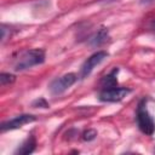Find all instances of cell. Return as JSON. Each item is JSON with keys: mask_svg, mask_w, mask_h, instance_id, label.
<instances>
[{"mask_svg": "<svg viewBox=\"0 0 155 155\" xmlns=\"http://www.w3.org/2000/svg\"><path fill=\"white\" fill-rule=\"evenodd\" d=\"M109 39V34H108V30L107 28L102 27L101 29H98V31H96L90 39H88V44L91 46H101L103 45L104 42H107Z\"/></svg>", "mask_w": 155, "mask_h": 155, "instance_id": "7", "label": "cell"}, {"mask_svg": "<svg viewBox=\"0 0 155 155\" xmlns=\"http://www.w3.org/2000/svg\"><path fill=\"white\" fill-rule=\"evenodd\" d=\"M107 57H108V53H107L105 51H98V52L93 53L92 56H90V57L84 62V64H82V67H81V73H80L81 79L87 78V76L92 73V70H93L98 64H101Z\"/></svg>", "mask_w": 155, "mask_h": 155, "instance_id": "5", "label": "cell"}, {"mask_svg": "<svg viewBox=\"0 0 155 155\" xmlns=\"http://www.w3.org/2000/svg\"><path fill=\"white\" fill-rule=\"evenodd\" d=\"M150 27H151V29H153V30H155V19H154V21L151 22V24H150Z\"/></svg>", "mask_w": 155, "mask_h": 155, "instance_id": "13", "label": "cell"}, {"mask_svg": "<svg viewBox=\"0 0 155 155\" xmlns=\"http://www.w3.org/2000/svg\"><path fill=\"white\" fill-rule=\"evenodd\" d=\"M45 62V51L40 48H33V50H27L22 52L18 58L16 59L13 64V69L17 71L29 69L34 65L41 64Z\"/></svg>", "mask_w": 155, "mask_h": 155, "instance_id": "1", "label": "cell"}, {"mask_svg": "<svg viewBox=\"0 0 155 155\" xmlns=\"http://www.w3.org/2000/svg\"><path fill=\"white\" fill-rule=\"evenodd\" d=\"M16 80V76L13 74H10V73H1L0 75V84L4 86V85H7V84H12L13 81Z\"/></svg>", "mask_w": 155, "mask_h": 155, "instance_id": "10", "label": "cell"}, {"mask_svg": "<svg viewBox=\"0 0 155 155\" xmlns=\"http://www.w3.org/2000/svg\"><path fill=\"white\" fill-rule=\"evenodd\" d=\"M131 92L130 88L126 87H109V88H103L99 92L98 99L101 102H105V103H114V102H120L122 101L128 93Z\"/></svg>", "mask_w": 155, "mask_h": 155, "instance_id": "3", "label": "cell"}, {"mask_svg": "<svg viewBox=\"0 0 155 155\" xmlns=\"http://www.w3.org/2000/svg\"><path fill=\"white\" fill-rule=\"evenodd\" d=\"M36 117L34 115H30V114H22V115H18V116H15L13 119H10L7 121H4L1 124V131L5 132V131H8V130H16V128H19L22 127L23 125L25 124H30L33 121H35Z\"/></svg>", "mask_w": 155, "mask_h": 155, "instance_id": "6", "label": "cell"}, {"mask_svg": "<svg viewBox=\"0 0 155 155\" xmlns=\"http://www.w3.org/2000/svg\"><path fill=\"white\" fill-rule=\"evenodd\" d=\"M137 125L142 133L147 136H151L155 132V121L150 113L148 111L145 99H142L137 107Z\"/></svg>", "mask_w": 155, "mask_h": 155, "instance_id": "2", "label": "cell"}, {"mask_svg": "<svg viewBox=\"0 0 155 155\" xmlns=\"http://www.w3.org/2000/svg\"><path fill=\"white\" fill-rule=\"evenodd\" d=\"M96 136H97V132H96L94 130H87V131H85V132H84V134H82V139H84V140L90 142V140L94 139V138H96Z\"/></svg>", "mask_w": 155, "mask_h": 155, "instance_id": "11", "label": "cell"}, {"mask_svg": "<svg viewBox=\"0 0 155 155\" xmlns=\"http://www.w3.org/2000/svg\"><path fill=\"white\" fill-rule=\"evenodd\" d=\"M35 145H36V142H35V138L33 136H30L28 139H25L23 142V144L16 150L15 154H19V155H27V154H31L34 150H35Z\"/></svg>", "mask_w": 155, "mask_h": 155, "instance_id": "9", "label": "cell"}, {"mask_svg": "<svg viewBox=\"0 0 155 155\" xmlns=\"http://www.w3.org/2000/svg\"><path fill=\"white\" fill-rule=\"evenodd\" d=\"M76 79H78V78H76V75H75L74 73H68V74H65V75H63V76H61V78L53 80V81L51 82V85H50V91H51V93H52V94H56V96L63 93V92L67 91L73 84H75Z\"/></svg>", "mask_w": 155, "mask_h": 155, "instance_id": "4", "label": "cell"}, {"mask_svg": "<svg viewBox=\"0 0 155 155\" xmlns=\"http://www.w3.org/2000/svg\"><path fill=\"white\" fill-rule=\"evenodd\" d=\"M119 73V68H114L108 75H105L102 81H101V85H102V90L103 88H109V87H115L117 86V79H116V75Z\"/></svg>", "mask_w": 155, "mask_h": 155, "instance_id": "8", "label": "cell"}, {"mask_svg": "<svg viewBox=\"0 0 155 155\" xmlns=\"http://www.w3.org/2000/svg\"><path fill=\"white\" fill-rule=\"evenodd\" d=\"M41 107V108H47L48 107V104L46 103V101L45 99H42V98H40V99H36L34 103H33V107Z\"/></svg>", "mask_w": 155, "mask_h": 155, "instance_id": "12", "label": "cell"}]
</instances>
